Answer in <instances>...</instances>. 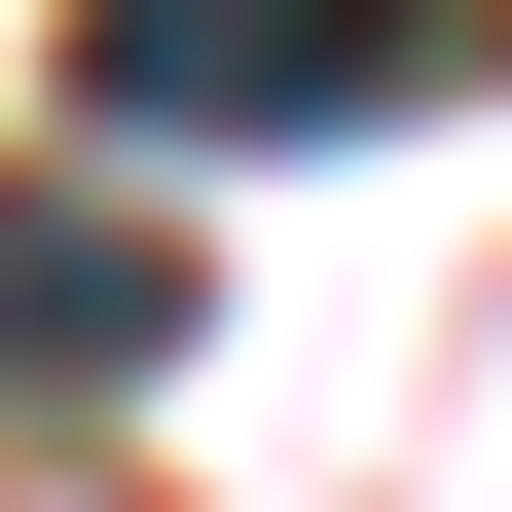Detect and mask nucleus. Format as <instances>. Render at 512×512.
<instances>
[{"instance_id":"nucleus-1","label":"nucleus","mask_w":512,"mask_h":512,"mask_svg":"<svg viewBox=\"0 0 512 512\" xmlns=\"http://www.w3.org/2000/svg\"><path fill=\"white\" fill-rule=\"evenodd\" d=\"M439 37L403 0H110L74 37V183H147V147H330V110H403Z\"/></svg>"},{"instance_id":"nucleus-2","label":"nucleus","mask_w":512,"mask_h":512,"mask_svg":"<svg viewBox=\"0 0 512 512\" xmlns=\"http://www.w3.org/2000/svg\"><path fill=\"white\" fill-rule=\"evenodd\" d=\"M110 366H183V220L37 147V183H0V403H110Z\"/></svg>"}]
</instances>
